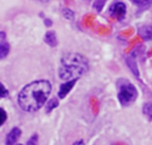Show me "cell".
Segmentation results:
<instances>
[{
  "label": "cell",
  "instance_id": "obj_10",
  "mask_svg": "<svg viewBox=\"0 0 152 145\" xmlns=\"http://www.w3.org/2000/svg\"><path fill=\"white\" fill-rule=\"evenodd\" d=\"M143 112L149 119H152V104L150 103L145 104L143 108Z\"/></svg>",
  "mask_w": 152,
  "mask_h": 145
},
{
  "label": "cell",
  "instance_id": "obj_5",
  "mask_svg": "<svg viewBox=\"0 0 152 145\" xmlns=\"http://www.w3.org/2000/svg\"><path fill=\"white\" fill-rule=\"evenodd\" d=\"M76 79L75 80H70L67 81L66 83H63V84L59 86V90H58V97L59 99H65L66 95L71 91V89L73 88V86L75 85L76 83Z\"/></svg>",
  "mask_w": 152,
  "mask_h": 145
},
{
  "label": "cell",
  "instance_id": "obj_14",
  "mask_svg": "<svg viewBox=\"0 0 152 145\" xmlns=\"http://www.w3.org/2000/svg\"><path fill=\"white\" fill-rule=\"evenodd\" d=\"M7 97H9V91H7V89L5 88L4 85L0 82V99Z\"/></svg>",
  "mask_w": 152,
  "mask_h": 145
},
{
  "label": "cell",
  "instance_id": "obj_2",
  "mask_svg": "<svg viewBox=\"0 0 152 145\" xmlns=\"http://www.w3.org/2000/svg\"><path fill=\"white\" fill-rule=\"evenodd\" d=\"M89 69V62L83 55L79 53H67L61 59L58 67V77L61 80H77Z\"/></svg>",
  "mask_w": 152,
  "mask_h": 145
},
{
  "label": "cell",
  "instance_id": "obj_4",
  "mask_svg": "<svg viewBox=\"0 0 152 145\" xmlns=\"http://www.w3.org/2000/svg\"><path fill=\"white\" fill-rule=\"evenodd\" d=\"M110 14L113 18L117 19L118 21H121L124 19L125 15H126V6L122 2H116L110 6Z\"/></svg>",
  "mask_w": 152,
  "mask_h": 145
},
{
  "label": "cell",
  "instance_id": "obj_3",
  "mask_svg": "<svg viewBox=\"0 0 152 145\" xmlns=\"http://www.w3.org/2000/svg\"><path fill=\"white\" fill-rule=\"evenodd\" d=\"M137 97V91L134 85L127 82L120 86L118 92V100L122 106H129L135 101Z\"/></svg>",
  "mask_w": 152,
  "mask_h": 145
},
{
  "label": "cell",
  "instance_id": "obj_7",
  "mask_svg": "<svg viewBox=\"0 0 152 145\" xmlns=\"http://www.w3.org/2000/svg\"><path fill=\"white\" fill-rule=\"evenodd\" d=\"M139 34L144 40H152V26H142L139 28Z\"/></svg>",
  "mask_w": 152,
  "mask_h": 145
},
{
  "label": "cell",
  "instance_id": "obj_17",
  "mask_svg": "<svg viewBox=\"0 0 152 145\" xmlns=\"http://www.w3.org/2000/svg\"><path fill=\"white\" fill-rule=\"evenodd\" d=\"M15 145H23V144H15Z\"/></svg>",
  "mask_w": 152,
  "mask_h": 145
},
{
  "label": "cell",
  "instance_id": "obj_11",
  "mask_svg": "<svg viewBox=\"0 0 152 145\" xmlns=\"http://www.w3.org/2000/svg\"><path fill=\"white\" fill-rule=\"evenodd\" d=\"M57 105H58V102H57L56 99H51V101H49L48 105H47V112H50L52 111L53 109H54L55 107H57Z\"/></svg>",
  "mask_w": 152,
  "mask_h": 145
},
{
  "label": "cell",
  "instance_id": "obj_6",
  "mask_svg": "<svg viewBox=\"0 0 152 145\" xmlns=\"http://www.w3.org/2000/svg\"><path fill=\"white\" fill-rule=\"evenodd\" d=\"M20 136H21V130H20L19 128H14L7 136V139H5L7 145L17 144V141L19 140Z\"/></svg>",
  "mask_w": 152,
  "mask_h": 145
},
{
  "label": "cell",
  "instance_id": "obj_12",
  "mask_svg": "<svg viewBox=\"0 0 152 145\" xmlns=\"http://www.w3.org/2000/svg\"><path fill=\"white\" fill-rule=\"evenodd\" d=\"M63 15H64V17L68 20H73L74 19V13L70 9H64Z\"/></svg>",
  "mask_w": 152,
  "mask_h": 145
},
{
  "label": "cell",
  "instance_id": "obj_13",
  "mask_svg": "<svg viewBox=\"0 0 152 145\" xmlns=\"http://www.w3.org/2000/svg\"><path fill=\"white\" fill-rule=\"evenodd\" d=\"M131 1L139 6H146V5H149L152 2V0H131Z\"/></svg>",
  "mask_w": 152,
  "mask_h": 145
},
{
  "label": "cell",
  "instance_id": "obj_9",
  "mask_svg": "<svg viewBox=\"0 0 152 145\" xmlns=\"http://www.w3.org/2000/svg\"><path fill=\"white\" fill-rule=\"evenodd\" d=\"M10 45L5 42H0V59H3L9 55Z\"/></svg>",
  "mask_w": 152,
  "mask_h": 145
},
{
  "label": "cell",
  "instance_id": "obj_15",
  "mask_svg": "<svg viewBox=\"0 0 152 145\" xmlns=\"http://www.w3.org/2000/svg\"><path fill=\"white\" fill-rule=\"evenodd\" d=\"M7 112L4 111V110L2 109V108H0V126H2L3 123L5 122V120H7Z\"/></svg>",
  "mask_w": 152,
  "mask_h": 145
},
{
  "label": "cell",
  "instance_id": "obj_16",
  "mask_svg": "<svg viewBox=\"0 0 152 145\" xmlns=\"http://www.w3.org/2000/svg\"><path fill=\"white\" fill-rule=\"evenodd\" d=\"M72 145H86V144L83 142V140H78V141H75Z\"/></svg>",
  "mask_w": 152,
  "mask_h": 145
},
{
  "label": "cell",
  "instance_id": "obj_8",
  "mask_svg": "<svg viewBox=\"0 0 152 145\" xmlns=\"http://www.w3.org/2000/svg\"><path fill=\"white\" fill-rule=\"evenodd\" d=\"M45 42L51 47H55L57 45L56 35H55L54 31H48L45 35Z\"/></svg>",
  "mask_w": 152,
  "mask_h": 145
},
{
  "label": "cell",
  "instance_id": "obj_1",
  "mask_svg": "<svg viewBox=\"0 0 152 145\" xmlns=\"http://www.w3.org/2000/svg\"><path fill=\"white\" fill-rule=\"evenodd\" d=\"M51 84L46 80H37L27 84L18 95V104L25 112H34L43 107L51 92Z\"/></svg>",
  "mask_w": 152,
  "mask_h": 145
}]
</instances>
